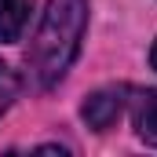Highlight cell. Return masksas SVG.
<instances>
[{
  "label": "cell",
  "mask_w": 157,
  "mask_h": 157,
  "mask_svg": "<svg viewBox=\"0 0 157 157\" xmlns=\"http://www.w3.org/2000/svg\"><path fill=\"white\" fill-rule=\"evenodd\" d=\"M88 29V0H48L37 37L29 44V70L40 88H51L66 77L80 51Z\"/></svg>",
  "instance_id": "obj_1"
},
{
  "label": "cell",
  "mask_w": 157,
  "mask_h": 157,
  "mask_svg": "<svg viewBox=\"0 0 157 157\" xmlns=\"http://www.w3.org/2000/svg\"><path fill=\"white\" fill-rule=\"evenodd\" d=\"M128 95L132 88L128 84H117V88H99L95 95H88V102L80 106V117L88 121V128L95 132H106L121 121V113L128 110Z\"/></svg>",
  "instance_id": "obj_2"
},
{
  "label": "cell",
  "mask_w": 157,
  "mask_h": 157,
  "mask_svg": "<svg viewBox=\"0 0 157 157\" xmlns=\"http://www.w3.org/2000/svg\"><path fill=\"white\" fill-rule=\"evenodd\" d=\"M132 121H135V135L157 150V91H139L132 99Z\"/></svg>",
  "instance_id": "obj_3"
},
{
  "label": "cell",
  "mask_w": 157,
  "mask_h": 157,
  "mask_svg": "<svg viewBox=\"0 0 157 157\" xmlns=\"http://www.w3.org/2000/svg\"><path fill=\"white\" fill-rule=\"evenodd\" d=\"M29 11H33V0H0V40L4 44H15L22 37Z\"/></svg>",
  "instance_id": "obj_4"
},
{
  "label": "cell",
  "mask_w": 157,
  "mask_h": 157,
  "mask_svg": "<svg viewBox=\"0 0 157 157\" xmlns=\"http://www.w3.org/2000/svg\"><path fill=\"white\" fill-rule=\"evenodd\" d=\"M15 95H18V77H15V70L7 62H0V117L7 113V106L15 102Z\"/></svg>",
  "instance_id": "obj_5"
},
{
  "label": "cell",
  "mask_w": 157,
  "mask_h": 157,
  "mask_svg": "<svg viewBox=\"0 0 157 157\" xmlns=\"http://www.w3.org/2000/svg\"><path fill=\"white\" fill-rule=\"evenodd\" d=\"M150 66L157 70V40H154V48H150Z\"/></svg>",
  "instance_id": "obj_6"
}]
</instances>
